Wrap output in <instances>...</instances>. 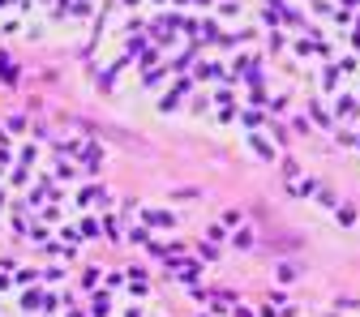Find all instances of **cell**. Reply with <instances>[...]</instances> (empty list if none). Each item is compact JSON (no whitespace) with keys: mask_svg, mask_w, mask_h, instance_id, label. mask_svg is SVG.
Instances as JSON below:
<instances>
[{"mask_svg":"<svg viewBox=\"0 0 360 317\" xmlns=\"http://www.w3.org/2000/svg\"><path fill=\"white\" fill-rule=\"evenodd\" d=\"M133 223L138 228H146L150 236H176L180 232V214L172 206H155V202H138V214H133Z\"/></svg>","mask_w":360,"mask_h":317,"instance_id":"1","label":"cell"},{"mask_svg":"<svg viewBox=\"0 0 360 317\" xmlns=\"http://www.w3.org/2000/svg\"><path fill=\"white\" fill-rule=\"evenodd\" d=\"M283 176H288V193L296 198V202H313V193L322 189V180L318 176H309L300 163H292V159H283Z\"/></svg>","mask_w":360,"mask_h":317,"instance_id":"2","label":"cell"},{"mask_svg":"<svg viewBox=\"0 0 360 317\" xmlns=\"http://www.w3.org/2000/svg\"><path fill=\"white\" fill-rule=\"evenodd\" d=\"M245 142H249V150H253L266 167L283 159V142H279V138H266V124H262V129H253V133H245Z\"/></svg>","mask_w":360,"mask_h":317,"instance_id":"3","label":"cell"},{"mask_svg":"<svg viewBox=\"0 0 360 317\" xmlns=\"http://www.w3.org/2000/svg\"><path fill=\"white\" fill-rule=\"evenodd\" d=\"M300 112L309 116V124H313V129H322V133L339 129V124H335V116H330V108H326V99H304V108H300Z\"/></svg>","mask_w":360,"mask_h":317,"instance_id":"4","label":"cell"},{"mask_svg":"<svg viewBox=\"0 0 360 317\" xmlns=\"http://www.w3.org/2000/svg\"><path fill=\"white\" fill-rule=\"evenodd\" d=\"M335 223H339V228H360V206L356 202H335Z\"/></svg>","mask_w":360,"mask_h":317,"instance_id":"5","label":"cell"},{"mask_svg":"<svg viewBox=\"0 0 360 317\" xmlns=\"http://www.w3.org/2000/svg\"><path fill=\"white\" fill-rule=\"evenodd\" d=\"M167 270H172L176 279H185V283H189V279H198V275H202V261H198V257H180V261H172Z\"/></svg>","mask_w":360,"mask_h":317,"instance_id":"6","label":"cell"},{"mask_svg":"<svg viewBox=\"0 0 360 317\" xmlns=\"http://www.w3.org/2000/svg\"><path fill=\"white\" fill-rule=\"evenodd\" d=\"M219 228H223V232L232 236L236 228H245V214H240L236 206H223V214H219Z\"/></svg>","mask_w":360,"mask_h":317,"instance_id":"7","label":"cell"},{"mask_svg":"<svg viewBox=\"0 0 360 317\" xmlns=\"http://www.w3.org/2000/svg\"><path fill=\"white\" fill-rule=\"evenodd\" d=\"M253 236H257V232H253V228H249V223H245V228H236V232L228 236V245H232V249H253V245H257Z\"/></svg>","mask_w":360,"mask_h":317,"instance_id":"8","label":"cell"},{"mask_svg":"<svg viewBox=\"0 0 360 317\" xmlns=\"http://www.w3.org/2000/svg\"><path fill=\"white\" fill-rule=\"evenodd\" d=\"M292 129H296V133H313V124H309V116H304L300 108H292Z\"/></svg>","mask_w":360,"mask_h":317,"instance_id":"9","label":"cell"},{"mask_svg":"<svg viewBox=\"0 0 360 317\" xmlns=\"http://www.w3.org/2000/svg\"><path fill=\"white\" fill-rule=\"evenodd\" d=\"M279 279H283V283H292V279H300V266H292V261H283V266H279Z\"/></svg>","mask_w":360,"mask_h":317,"instance_id":"10","label":"cell"},{"mask_svg":"<svg viewBox=\"0 0 360 317\" xmlns=\"http://www.w3.org/2000/svg\"><path fill=\"white\" fill-rule=\"evenodd\" d=\"M304 5H313V0H304Z\"/></svg>","mask_w":360,"mask_h":317,"instance_id":"11","label":"cell"}]
</instances>
